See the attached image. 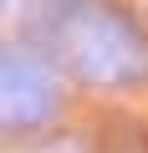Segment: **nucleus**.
<instances>
[{
	"mask_svg": "<svg viewBox=\"0 0 148 153\" xmlns=\"http://www.w3.org/2000/svg\"><path fill=\"white\" fill-rule=\"evenodd\" d=\"M56 112V82H51V71L31 56V51H21V46H10L5 51V128L16 133V128H36V123H46Z\"/></svg>",
	"mask_w": 148,
	"mask_h": 153,
	"instance_id": "1",
	"label": "nucleus"
}]
</instances>
